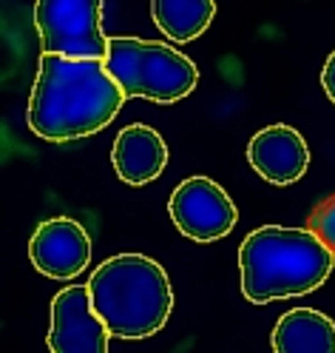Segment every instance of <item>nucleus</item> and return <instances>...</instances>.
I'll list each match as a JSON object with an SVG mask.
<instances>
[{"label": "nucleus", "instance_id": "f257e3e1", "mask_svg": "<svg viewBox=\"0 0 335 353\" xmlns=\"http://www.w3.org/2000/svg\"><path fill=\"white\" fill-rule=\"evenodd\" d=\"M122 88L102 60H65L43 54L26 108L29 128L49 143L97 134L122 108Z\"/></svg>", "mask_w": 335, "mask_h": 353}, {"label": "nucleus", "instance_id": "f03ea898", "mask_svg": "<svg viewBox=\"0 0 335 353\" xmlns=\"http://www.w3.org/2000/svg\"><path fill=\"white\" fill-rule=\"evenodd\" d=\"M332 265L335 256L310 228L264 225L239 248L241 294L253 305L304 296L321 288Z\"/></svg>", "mask_w": 335, "mask_h": 353}, {"label": "nucleus", "instance_id": "7ed1b4c3", "mask_svg": "<svg viewBox=\"0 0 335 353\" xmlns=\"http://www.w3.org/2000/svg\"><path fill=\"white\" fill-rule=\"evenodd\" d=\"M88 294L108 334L120 339L153 336L173 311L168 274L142 254L108 256L88 279Z\"/></svg>", "mask_w": 335, "mask_h": 353}, {"label": "nucleus", "instance_id": "20e7f679", "mask_svg": "<svg viewBox=\"0 0 335 353\" xmlns=\"http://www.w3.org/2000/svg\"><path fill=\"white\" fill-rule=\"evenodd\" d=\"M105 69L125 97H145L153 103H176L199 83V69L191 57L168 43L140 37H111Z\"/></svg>", "mask_w": 335, "mask_h": 353}, {"label": "nucleus", "instance_id": "39448f33", "mask_svg": "<svg viewBox=\"0 0 335 353\" xmlns=\"http://www.w3.org/2000/svg\"><path fill=\"white\" fill-rule=\"evenodd\" d=\"M100 20V0H40L34 3V23L43 40V54L105 63L111 37L102 34Z\"/></svg>", "mask_w": 335, "mask_h": 353}, {"label": "nucleus", "instance_id": "423d86ee", "mask_svg": "<svg viewBox=\"0 0 335 353\" xmlns=\"http://www.w3.org/2000/svg\"><path fill=\"white\" fill-rule=\"evenodd\" d=\"M171 219L188 239L213 242L228 236L239 219V211L228 191L210 176H188L176 185L168 203Z\"/></svg>", "mask_w": 335, "mask_h": 353}, {"label": "nucleus", "instance_id": "0eeeda50", "mask_svg": "<svg viewBox=\"0 0 335 353\" xmlns=\"http://www.w3.org/2000/svg\"><path fill=\"white\" fill-rule=\"evenodd\" d=\"M108 327L97 316L88 285H69L52 302V353H108Z\"/></svg>", "mask_w": 335, "mask_h": 353}, {"label": "nucleus", "instance_id": "6e6552de", "mask_svg": "<svg viewBox=\"0 0 335 353\" xmlns=\"http://www.w3.org/2000/svg\"><path fill=\"white\" fill-rule=\"evenodd\" d=\"M29 259L49 279H74L91 262V236L72 216L46 219L29 239Z\"/></svg>", "mask_w": 335, "mask_h": 353}, {"label": "nucleus", "instance_id": "1a4fd4ad", "mask_svg": "<svg viewBox=\"0 0 335 353\" xmlns=\"http://www.w3.org/2000/svg\"><path fill=\"white\" fill-rule=\"evenodd\" d=\"M248 160L261 180L273 185H293L310 165V148L296 128L279 123L261 128L250 140Z\"/></svg>", "mask_w": 335, "mask_h": 353}, {"label": "nucleus", "instance_id": "9d476101", "mask_svg": "<svg viewBox=\"0 0 335 353\" xmlns=\"http://www.w3.org/2000/svg\"><path fill=\"white\" fill-rule=\"evenodd\" d=\"M111 163H114V171L122 183L148 185L165 171L168 145L156 128L133 123L117 134L114 151H111Z\"/></svg>", "mask_w": 335, "mask_h": 353}, {"label": "nucleus", "instance_id": "9b49d317", "mask_svg": "<svg viewBox=\"0 0 335 353\" xmlns=\"http://www.w3.org/2000/svg\"><path fill=\"white\" fill-rule=\"evenodd\" d=\"M273 353H335V322L312 307H293L273 327Z\"/></svg>", "mask_w": 335, "mask_h": 353}, {"label": "nucleus", "instance_id": "f8f14e48", "mask_svg": "<svg viewBox=\"0 0 335 353\" xmlns=\"http://www.w3.org/2000/svg\"><path fill=\"white\" fill-rule=\"evenodd\" d=\"M153 23L173 43H191L202 34L216 14L213 0H153Z\"/></svg>", "mask_w": 335, "mask_h": 353}, {"label": "nucleus", "instance_id": "ddd939ff", "mask_svg": "<svg viewBox=\"0 0 335 353\" xmlns=\"http://www.w3.org/2000/svg\"><path fill=\"white\" fill-rule=\"evenodd\" d=\"M307 228L316 234L329 248V254L335 256V194L327 196V200H321L316 208H312V214L307 219Z\"/></svg>", "mask_w": 335, "mask_h": 353}, {"label": "nucleus", "instance_id": "4468645a", "mask_svg": "<svg viewBox=\"0 0 335 353\" xmlns=\"http://www.w3.org/2000/svg\"><path fill=\"white\" fill-rule=\"evenodd\" d=\"M321 85H324V92H327V97L335 103V52L327 57V63H324V72H321Z\"/></svg>", "mask_w": 335, "mask_h": 353}]
</instances>
